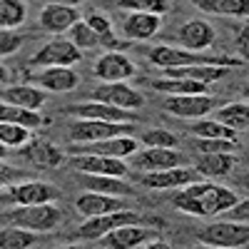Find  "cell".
I'll use <instances>...</instances> for the list:
<instances>
[{
    "label": "cell",
    "instance_id": "6da1fadb",
    "mask_svg": "<svg viewBox=\"0 0 249 249\" xmlns=\"http://www.w3.org/2000/svg\"><path fill=\"white\" fill-rule=\"evenodd\" d=\"M172 202H175V207L179 212L195 214V217H214V214H222L227 210H232V207L239 202V197L232 190L219 187V184L192 182V184L182 187Z\"/></svg>",
    "mask_w": 249,
    "mask_h": 249
},
{
    "label": "cell",
    "instance_id": "7a4b0ae2",
    "mask_svg": "<svg viewBox=\"0 0 249 249\" xmlns=\"http://www.w3.org/2000/svg\"><path fill=\"white\" fill-rule=\"evenodd\" d=\"M150 62L162 70H172V68H184V65H222V68H234L242 60L230 57V55H204L195 50H182L172 45H157L150 50Z\"/></svg>",
    "mask_w": 249,
    "mask_h": 249
},
{
    "label": "cell",
    "instance_id": "3957f363",
    "mask_svg": "<svg viewBox=\"0 0 249 249\" xmlns=\"http://www.w3.org/2000/svg\"><path fill=\"white\" fill-rule=\"evenodd\" d=\"M5 219L13 227H20V230H28V232H50L60 224L62 212L50 202H45V204H20L13 212L5 214Z\"/></svg>",
    "mask_w": 249,
    "mask_h": 249
},
{
    "label": "cell",
    "instance_id": "277c9868",
    "mask_svg": "<svg viewBox=\"0 0 249 249\" xmlns=\"http://www.w3.org/2000/svg\"><path fill=\"white\" fill-rule=\"evenodd\" d=\"M197 239L202 244H212V247H222V249H237V247L249 242V227L232 222V219H222V222L204 227L202 232H197Z\"/></svg>",
    "mask_w": 249,
    "mask_h": 249
},
{
    "label": "cell",
    "instance_id": "5b68a950",
    "mask_svg": "<svg viewBox=\"0 0 249 249\" xmlns=\"http://www.w3.org/2000/svg\"><path fill=\"white\" fill-rule=\"evenodd\" d=\"M135 124L132 122H102V120H75L70 124V140L72 142H100L120 135H130Z\"/></svg>",
    "mask_w": 249,
    "mask_h": 249
},
{
    "label": "cell",
    "instance_id": "8992f818",
    "mask_svg": "<svg viewBox=\"0 0 249 249\" xmlns=\"http://www.w3.org/2000/svg\"><path fill=\"white\" fill-rule=\"evenodd\" d=\"M82 53L80 48L68 37H53L50 43H45L35 55L33 65H50V68H70L75 62H80Z\"/></svg>",
    "mask_w": 249,
    "mask_h": 249
},
{
    "label": "cell",
    "instance_id": "52a82bcc",
    "mask_svg": "<svg viewBox=\"0 0 249 249\" xmlns=\"http://www.w3.org/2000/svg\"><path fill=\"white\" fill-rule=\"evenodd\" d=\"M140 222H144V219L132 210H120V212H112V214H102V217H88L85 224L77 227V237H82V239H102L107 232L117 230V227L140 224Z\"/></svg>",
    "mask_w": 249,
    "mask_h": 249
},
{
    "label": "cell",
    "instance_id": "ba28073f",
    "mask_svg": "<svg viewBox=\"0 0 249 249\" xmlns=\"http://www.w3.org/2000/svg\"><path fill=\"white\" fill-rule=\"evenodd\" d=\"M137 152V140L130 135H120L100 142H75L70 147V155H102V157H117L124 160Z\"/></svg>",
    "mask_w": 249,
    "mask_h": 249
},
{
    "label": "cell",
    "instance_id": "9c48e42d",
    "mask_svg": "<svg viewBox=\"0 0 249 249\" xmlns=\"http://www.w3.org/2000/svg\"><path fill=\"white\" fill-rule=\"evenodd\" d=\"M132 164L140 172H162L172 167H184V155L177 147H147L135 152Z\"/></svg>",
    "mask_w": 249,
    "mask_h": 249
},
{
    "label": "cell",
    "instance_id": "30bf717a",
    "mask_svg": "<svg viewBox=\"0 0 249 249\" xmlns=\"http://www.w3.org/2000/svg\"><path fill=\"white\" fill-rule=\"evenodd\" d=\"M70 164L75 172L82 175H105V177H127V164L117 157L102 155H70Z\"/></svg>",
    "mask_w": 249,
    "mask_h": 249
},
{
    "label": "cell",
    "instance_id": "8fae6325",
    "mask_svg": "<svg viewBox=\"0 0 249 249\" xmlns=\"http://www.w3.org/2000/svg\"><path fill=\"white\" fill-rule=\"evenodd\" d=\"M92 72L102 82H124V80H130L135 75V62L130 57H124L122 53L110 50V53L97 57Z\"/></svg>",
    "mask_w": 249,
    "mask_h": 249
},
{
    "label": "cell",
    "instance_id": "7c38bea8",
    "mask_svg": "<svg viewBox=\"0 0 249 249\" xmlns=\"http://www.w3.org/2000/svg\"><path fill=\"white\" fill-rule=\"evenodd\" d=\"M214 97L210 95H167L164 97V110L177 117H204L214 110Z\"/></svg>",
    "mask_w": 249,
    "mask_h": 249
},
{
    "label": "cell",
    "instance_id": "4fadbf2b",
    "mask_svg": "<svg viewBox=\"0 0 249 249\" xmlns=\"http://www.w3.org/2000/svg\"><path fill=\"white\" fill-rule=\"evenodd\" d=\"M92 100L107 102V105H115L122 110H137L142 105V95L132 90L130 85H124V82H105V85L95 88Z\"/></svg>",
    "mask_w": 249,
    "mask_h": 249
},
{
    "label": "cell",
    "instance_id": "5bb4252c",
    "mask_svg": "<svg viewBox=\"0 0 249 249\" xmlns=\"http://www.w3.org/2000/svg\"><path fill=\"white\" fill-rule=\"evenodd\" d=\"M157 239V230H150V227H137V224H124L117 227V230L107 232L102 237V244L110 249H132L137 244L152 242Z\"/></svg>",
    "mask_w": 249,
    "mask_h": 249
},
{
    "label": "cell",
    "instance_id": "9a60e30c",
    "mask_svg": "<svg viewBox=\"0 0 249 249\" xmlns=\"http://www.w3.org/2000/svg\"><path fill=\"white\" fill-rule=\"evenodd\" d=\"M199 172L190 167H172V170H162V172H142L140 182L152 190H172V187H187L197 182Z\"/></svg>",
    "mask_w": 249,
    "mask_h": 249
},
{
    "label": "cell",
    "instance_id": "2e32d148",
    "mask_svg": "<svg viewBox=\"0 0 249 249\" xmlns=\"http://www.w3.org/2000/svg\"><path fill=\"white\" fill-rule=\"evenodd\" d=\"M70 115L80 117V120H102V122H132V115L122 107L107 105L100 100H90V102H77L70 107Z\"/></svg>",
    "mask_w": 249,
    "mask_h": 249
},
{
    "label": "cell",
    "instance_id": "e0dca14e",
    "mask_svg": "<svg viewBox=\"0 0 249 249\" xmlns=\"http://www.w3.org/2000/svg\"><path fill=\"white\" fill-rule=\"evenodd\" d=\"M8 197L15 202V204H45V202H53L60 197V192L55 187H50L48 182H20V184H13L8 190Z\"/></svg>",
    "mask_w": 249,
    "mask_h": 249
},
{
    "label": "cell",
    "instance_id": "ac0fdd59",
    "mask_svg": "<svg viewBox=\"0 0 249 249\" xmlns=\"http://www.w3.org/2000/svg\"><path fill=\"white\" fill-rule=\"evenodd\" d=\"M77 20H80V13L75 10V5L50 3V5L43 8V13H40V25L53 35H62L65 30H70Z\"/></svg>",
    "mask_w": 249,
    "mask_h": 249
},
{
    "label": "cell",
    "instance_id": "d6986e66",
    "mask_svg": "<svg viewBox=\"0 0 249 249\" xmlns=\"http://www.w3.org/2000/svg\"><path fill=\"white\" fill-rule=\"evenodd\" d=\"M75 210L85 217H102V214H112L124 210V204L112 197V195H100V192H85L75 199Z\"/></svg>",
    "mask_w": 249,
    "mask_h": 249
},
{
    "label": "cell",
    "instance_id": "ffe728a7",
    "mask_svg": "<svg viewBox=\"0 0 249 249\" xmlns=\"http://www.w3.org/2000/svg\"><path fill=\"white\" fill-rule=\"evenodd\" d=\"M179 40L187 45V50H195V53L207 50L214 43V28L207 23V20L195 18L190 23H184V28L179 30Z\"/></svg>",
    "mask_w": 249,
    "mask_h": 249
},
{
    "label": "cell",
    "instance_id": "44dd1931",
    "mask_svg": "<svg viewBox=\"0 0 249 249\" xmlns=\"http://www.w3.org/2000/svg\"><path fill=\"white\" fill-rule=\"evenodd\" d=\"M33 82L50 92H70L77 88V75L72 68H45L43 72L33 75Z\"/></svg>",
    "mask_w": 249,
    "mask_h": 249
},
{
    "label": "cell",
    "instance_id": "7402d4cb",
    "mask_svg": "<svg viewBox=\"0 0 249 249\" xmlns=\"http://www.w3.org/2000/svg\"><path fill=\"white\" fill-rule=\"evenodd\" d=\"M23 155L35 164V167H57V164H62V160H65V155L48 140H28Z\"/></svg>",
    "mask_w": 249,
    "mask_h": 249
},
{
    "label": "cell",
    "instance_id": "603a6c76",
    "mask_svg": "<svg viewBox=\"0 0 249 249\" xmlns=\"http://www.w3.org/2000/svg\"><path fill=\"white\" fill-rule=\"evenodd\" d=\"M230 68L222 65H184V68H172L164 70V77H182V80H195L202 85H212V82L222 80Z\"/></svg>",
    "mask_w": 249,
    "mask_h": 249
},
{
    "label": "cell",
    "instance_id": "cb8c5ba5",
    "mask_svg": "<svg viewBox=\"0 0 249 249\" xmlns=\"http://www.w3.org/2000/svg\"><path fill=\"white\" fill-rule=\"evenodd\" d=\"M124 35L130 40H150L160 30V15L152 13H130L122 25Z\"/></svg>",
    "mask_w": 249,
    "mask_h": 249
},
{
    "label": "cell",
    "instance_id": "d4e9b609",
    "mask_svg": "<svg viewBox=\"0 0 249 249\" xmlns=\"http://www.w3.org/2000/svg\"><path fill=\"white\" fill-rule=\"evenodd\" d=\"M237 157L232 152H214V155H199L197 172L202 177H224L234 170Z\"/></svg>",
    "mask_w": 249,
    "mask_h": 249
},
{
    "label": "cell",
    "instance_id": "484cf974",
    "mask_svg": "<svg viewBox=\"0 0 249 249\" xmlns=\"http://www.w3.org/2000/svg\"><path fill=\"white\" fill-rule=\"evenodd\" d=\"M190 3L210 15L249 18V0H190Z\"/></svg>",
    "mask_w": 249,
    "mask_h": 249
},
{
    "label": "cell",
    "instance_id": "4316f807",
    "mask_svg": "<svg viewBox=\"0 0 249 249\" xmlns=\"http://www.w3.org/2000/svg\"><path fill=\"white\" fill-rule=\"evenodd\" d=\"M5 102L10 105H18V107H25V110H40L45 105V92L37 90L33 85H15V88H8L3 92Z\"/></svg>",
    "mask_w": 249,
    "mask_h": 249
},
{
    "label": "cell",
    "instance_id": "83f0119b",
    "mask_svg": "<svg viewBox=\"0 0 249 249\" xmlns=\"http://www.w3.org/2000/svg\"><path fill=\"white\" fill-rule=\"evenodd\" d=\"M80 182L88 187V192H100V195H132V190L124 184L120 177H105V175H82L77 172Z\"/></svg>",
    "mask_w": 249,
    "mask_h": 249
},
{
    "label": "cell",
    "instance_id": "f1b7e54d",
    "mask_svg": "<svg viewBox=\"0 0 249 249\" xmlns=\"http://www.w3.org/2000/svg\"><path fill=\"white\" fill-rule=\"evenodd\" d=\"M0 122H8V124H20V127H28V130H35V127H43L45 120L37 115V110H25V107H18V105H5L0 102Z\"/></svg>",
    "mask_w": 249,
    "mask_h": 249
},
{
    "label": "cell",
    "instance_id": "f546056e",
    "mask_svg": "<svg viewBox=\"0 0 249 249\" xmlns=\"http://www.w3.org/2000/svg\"><path fill=\"white\" fill-rule=\"evenodd\" d=\"M152 88L157 92H167V95H207L210 85H202L195 80H182V77H160L152 80Z\"/></svg>",
    "mask_w": 249,
    "mask_h": 249
},
{
    "label": "cell",
    "instance_id": "4dcf8cb0",
    "mask_svg": "<svg viewBox=\"0 0 249 249\" xmlns=\"http://www.w3.org/2000/svg\"><path fill=\"white\" fill-rule=\"evenodd\" d=\"M217 122L227 124L230 130L239 132V130H247L249 127V105L244 102H230L217 110Z\"/></svg>",
    "mask_w": 249,
    "mask_h": 249
},
{
    "label": "cell",
    "instance_id": "1f68e13d",
    "mask_svg": "<svg viewBox=\"0 0 249 249\" xmlns=\"http://www.w3.org/2000/svg\"><path fill=\"white\" fill-rule=\"evenodd\" d=\"M192 132L202 140H237V132L217 120H197L192 124Z\"/></svg>",
    "mask_w": 249,
    "mask_h": 249
},
{
    "label": "cell",
    "instance_id": "d6a6232c",
    "mask_svg": "<svg viewBox=\"0 0 249 249\" xmlns=\"http://www.w3.org/2000/svg\"><path fill=\"white\" fill-rule=\"evenodd\" d=\"M35 242H37V234L20 230V227L0 230V249H30Z\"/></svg>",
    "mask_w": 249,
    "mask_h": 249
},
{
    "label": "cell",
    "instance_id": "836d02e7",
    "mask_svg": "<svg viewBox=\"0 0 249 249\" xmlns=\"http://www.w3.org/2000/svg\"><path fill=\"white\" fill-rule=\"evenodd\" d=\"M85 23L102 37V48H110V50H115V53H120L124 45L120 43V40L115 37V33H112V25H110V20L105 18V15H100V13H92Z\"/></svg>",
    "mask_w": 249,
    "mask_h": 249
},
{
    "label": "cell",
    "instance_id": "e575fe53",
    "mask_svg": "<svg viewBox=\"0 0 249 249\" xmlns=\"http://www.w3.org/2000/svg\"><path fill=\"white\" fill-rule=\"evenodd\" d=\"M25 15L28 10L23 0H0V25L3 28H18Z\"/></svg>",
    "mask_w": 249,
    "mask_h": 249
},
{
    "label": "cell",
    "instance_id": "d590c367",
    "mask_svg": "<svg viewBox=\"0 0 249 249\" xmlns=\"http://www.w3.org/2000/svg\"><path fill=\"white\" fill-rule=\"evenodd\" d=\"M70 40L82 50V48H100L102 45V37L85 23V20H77V23L70 28Z\"/></svg>",
    "mask_w": 249,
    "mask_h": 249
},
{
    "label": "cell",
    "instance_id": "8d00e7d4",
    "mask_svg": "<svg viewBox=\"0 0 249 249\" xmlns=\"http://www.w3.org/2000/svg\"><path fill=\"white\" fill-rule=\"evenodd\" d=\"M122 10L130 13H152V15H162L167 13V0H115Z\"/></svg>",
    "mask_w": 249,
    "mask_h": 249
},
{
    "label": "cell",
    "instance_id": "74e56055",
    "mask_svg": "<svg viewBox=\"0 0 249 249\" xmlns=\"http://www.w3.org/2000/svg\"><path fill=\"white\" fill-rule=\"evenodd\" d=\"M28 137H30L28 135V127L0 122V144H3V147H18V144H25Z\"/></svg>",
    "mask_w": 249,
    "mask_h": 249
},
{
    "label": "cell",
    "instance_id": "f35d334b",
    "mask_svg": "<svg viewBox=\"0 0 249 249\" xmlns=\"http://www.w3.org/2000/svg\"><path fill=\"white\" fill-rule=\"evenodd\" d=\"M195 150L199 155H214V152H234L239 144L237 140H202V137H195Z\"/></svg>",
    "mask_w": 249,
    "mask_h": 249
},
{
    "label": "cell",
    "instance_id": "ab89813d",
    "mask_svg": "<svg viewBox=\"0 0 249 249\" xmlns=\"http://www.w3.org/2000/svg\"><path fill=\"white\" fill-rule=\"evenodd\" d=\"M20 45H23V35H20L15 28H3L0 30V57L18 53Z\"/></svg>",
    "mask_w": 249,
    "mask_h": 249
},
{
    "label": "cell",
    "instance_id": "60d3db41",
    "mask_svg": "<svg viewBox=\"0 0 249 249\" xmlns=\"http://www.w3.org/2000/svg\"><path fill=\"white\" fill-rule=\"evenodd\" d=\"M142 142L147 147H177V137L167 130H150L142 135Z\"/></svg>",
    "mask_w": 249,
    "mask_h": 249
},
{
    "label": "cell",
    "instance_id": "b9f144b4",
    "mask_svg": "<svg viewBox=\"0 0 249 249\" xmlns=\"http://www.w3.org/2000/svg\"><path fill=\"white\" fill-rule=\"evenodd\" d=\"M227 217H230L232 222H249V197H244V199H239L232 210H227Z\"/></svg>",
    "mask_w": 249,
    "mask_h": 249
},
{
    "label": "cell",
    "instance_id": "7bdbcfd3",
    "mask_svg": "<svg viewBox=\"0 0 249 249\" xmlns=\"http://www.w3.org/2000/svg\"><path fill=\"white\" fill-rule=\"evenodd\" d=\"M237 48H239L242 57L249 60V25L239 30V35H237Z\"/></svg>",
    "mask_w": 249,
    "mask_h": 249
},
{
    "label": "cell",
    "instance_id": "ee69618b",
    "mask_svg": "<svg viewBox=\"0 0 249 249\" xmlns=\"http://www.w3.org/2000/svg\"><path fill=\"white\" fill-rule=\"evenodd\" d=\"M13 177H15V172L8 167L5 162H0V184H5V182H8V179H13Z\"/></svg>",
    "mask_w": 249,
    "mask_h": 249
},
{
    "label": "cell",
    "instance_id": "f6af8a7d",
    "mask_svg": "<svg viewBox=\"0 0 249 249\" xmlns=\"http://www.w3.org/2000/svg\"><path fill=\"white\" fill-rule=\"evenodd\" d=\"M144 249H172L167 242H162V239H152V244H147Z\"/></svg>",
    "mask_w": 249,
    "mask_h": 249
},
{
    "label": "cell",
    "instance_id": "bcb514c9",
    "mask_svg": "<svg viewBox=\"0 0 249 249\" xmlns=\"http://www.w3.org/2000/svg\"><path fill=\"white\" fill-rule=\"evenodd\" d=\"M48 3H57V5H77L80 0H48Z\"/></svg>",
    "mask_w": 249,
    "mask_h": 249
},
{
    "label": "cell",
    "instance_id": "7dc6e473",
    "mask_svg": "<svg viewBox=\"0 0 249 249\" xmlns=\"http://www.w3.org/2000/svg\"><path fill=\"white\" fill-rule=\"evenodd\" d=\"M5 80H8V70L0 65V82H5Z\"/></svg>",
    "mask_w": 249,
    "mask_h": 249
},
{
    "label": "cell",
    "instance_id": "c3c4849f",
    "mask_svg": "<svg viewBox=\"0 0 249 249\" xmlns=\"http://www.w3.org/2000/svg\"><path fill=\"white\" fill-rule=\"evenodd\" d=\"M192 249H222V247H212V244H197V247H192Z\"/></svg>",
    "mask_w": 249,
    "mask_h": 249
},
{
    "label": "cell",
    "instance_id": "681fc988",
    "mask_svg": "<svg viewBox=\"0 0 249 249\" xmlns=\"http://www.w3.org/2000/svg\"><path fill=\"white\" fill-rule=\"evenodd\" d=\"M242 184H244V190H249V175H247V177L242 179Z\"/></svg>",
    "mask_w": 249,
    "mask_h": 249
},
{
    "label": "cell",
    "instance_id": "f907efd6",
    "mask_svg": "<svg viewBox=\"0 0 249 249\" xmlns=\"http://www.w3.org/2000/svg\"><path fill=\"white\" fill-rule=\"evenodd\" d=\"M244 97L249 100V82H247V85H244Z\"/></svg>",
    "mask_w": 249,
    "mask_h": 249
},
{
    "label": "cell",
    "instance_id": "816d5d0a",
    "mask_svg": "<svg viewBox=\"0 0 249 249\" xmlns=\"http://www.w3.org/2000/svg\"><path fill=\"white\" fill-rule=\"evenodd\" d=\"M5 155V147H3V144H0V157H3Z\"/></svg>",
    "mask_w": 249,
    "mask_h": 249
},
{
    "label": "cell",
    "instance_id": "f5cc1de1",
    "mask_svg": "<svg viewBox=\"0 0 249 249\" xmlns=\"http://www.w3.org/2000/svg\"><path fill=\"white\" fill-rule=\"evenodd\" d=\"M60 249H80V247H60Z\"/></svg>",
    "mask_w": 249,
    "mask_h": 249
}]
</instances>
